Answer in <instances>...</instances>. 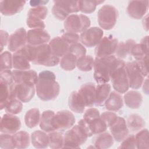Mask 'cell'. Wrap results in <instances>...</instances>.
<instances>
[{
	"label": "cell",
	"instance_id": "obj_1",
	"mask_svg": "<svg viewBox=\"0 0 149 149\" xmlns=\"http://www.w3.org/2000/svg\"><path fill=\"white\" fill-rule=\"evenodd\" d=\"M35 86L37 95L42 101L54 100L59 94V84L56 81L55 74L51 71L41 72L38 74Z\"/></svg>",
	"mask_w": 149,
	"mask_h": 149
},
{
	"label": "cell",
	"instance_id": "obj_2",
	"mask_svg": "<svg viewBox=\"0 0 149 149\" xmlns=\"http://www.w3.org/2000/svg\"><path fill=\"white\" fill-rule=\"evenodd\" d=\"M125 65L123 59L115 55L95 58L94 65V77L98 84L107 83L110 80L111 74L117 68Z\"/></svg>",
	"mask_w": 149,
	"mask_h": 149
},
{
	"label": "cell",
	"instance_id": "obj_3",
	"mask_svg": "<svg viewBox=\"0 0 149 149\" xmlns=\"http://www.w3.org/2000/svg\"><path fill=\"white\" fill-rule=\"evenodd\" d=\"M118 17L117 9L110 5H103L97 13L99 26L104 30H111L115 26Z\"/></svg>",
	"mask_w": 149,
	"mask_h": 149
},
{
	"label": "cell",
	"instance_id": "obj_4",
	"mask_svg": "<svg viewBox=\"0 0 149 149\" xmlns=\"http://www.w3.org/2000/svg\"><path fill=\"white\" fill-rule=\"evenodd\" d=\"M88 137L77 124L73 125L63 135V148H79Z\"/></svg>",
	"mask_w": 149,
	"mask_h": 149
},
{
	"label": "cell",
	"instance_id": "obj_5",
	"mask_svg": "<svg viewBox=\"0 0 149 149\" xmlns=\"http://www.w3.org/2000/svg\"><path fill=\"white\" fill-rule=\"evenodd\" d=\"M91 21L88 17L83 14L70 15L64 20V27L66 32L82 33L90 26Z\"/></svg>",
	"mask_w": 149,
	"mask_h": 149
},
{
	"label": "cell",
	"instance_id": "obj_6",
	"mask_svg": "<svg viewBox=\"0 0 149 149\" xmlns=\"http://www.w3.org/2000/svg\"><path fill=\"white\" fill-rule=\"evenodd\" d=\"M36 55L34 64L45 66H54L60 62V58L54 55L48 44L36 46Z\"/></svg>",
	"mask_w": 149,
	"mask_h": 149
},
{
	"label": "cell",
	"instance_id": "obj_7",
	"mask_svg": "<svg viewBox=\"0 0 149 149\" xmlns=\"http://www.w3.org/2000/svg\"><path fill=\"white\" fill-rule=\"evenodd\" d=\"M110 80L115 91L120 94L127 92L129 88V84L125 65L115 69L111 74Z\"/></svg>",
	"mask_w": 149,
	"mask_h": 149
},
{
	"label": "cell",
	"instance_id": "obj_8",
	"mask_svg": "<svg viewBox=\"0 0 149 149\" xmlns=\"http://www.w3.org/2000/svg\"><path fill=\"white\" fill-rule=\"evenodd\" d=\"M129 87L133 89L140 88L144 80V76L141 72L136 61L129 62L125 63Z\"/></svg>",
	"mask_w": 149,
	"mask_h": 149
},
{
	"label": "cell",
	"instance_id": "obj_9",
	"mask_svg": "<svg viewBox=\"0 0 149 149\" xmlns=\"http://www.w3.org/2000/svg\"><path fill=\"white\" fill-rule=\"evenodd\" d=\"M75 122V117L71 112L68 110H61L55 113L52 125L55 130L63 131L71 128Z\"/></svg>",
	"mask_w": 149,
	"mask_h": 149
},
{
	"label": "cell",
	"instance_id": "obj_10",
	"mask_svg": "<svg viewBox=\"0 0 149 149\" xmlns=\"http://www.w3.org/2000/svg\"><path fill=\"white\" fill-rule=\"evenodd\" d=\"M118 42V40L111 36L102 37L95 49L96 58L112 55L115 53Z\"/></svg>",
	"mask_w": 149,
	"mask_h": 149
},
{
	"label": "cell",
	"instance_id": "obj_11",
	"mask_svg": "<svg viewBox=\"0 0 149 149\" xmlns=\"http://www.w3.org/2000/svg\"><path fill=\"white\" fill-rule=\"evenodd\" d=\"M103 34L104 32L101 29L97 27H90L81 33L80 41L83 45L92 48L99 43L102 38Z\"/></svg>",
	"mask_w": 149,
	"mask_h": 149
},
{
	"label": "cell",
	"instance_id": "obj_12",
	"mask_svg": "<svg viewBox=\"0 0 149 149\" xmlns=\"http://www.w3.org/2000/svg\"><path fill=\"white\" fill-rule=\"evenodd\" d=\"M20 127V120L15 115L6 113L2 116L0 124L1 133L13 134L17 132Z\"/></svg>",
	"mask_w": 149,
	"mask_h": 149
},
{
	"label": "cell",
	"instance_id": "obj_13",
	"mask_svg": "<svg viewBox=\"0 0 149 149\" xmlns=\"http://www.w3.org/2000/svg\"><path fill=\"white\" fill-rule=\"evenodd\" d=\"M26 42L27 31L24 28L20 27L9 36L8 49L10 51L15 52L24 47Z\"/></svg>",
	"mask_w": 149,
	"mask_h": 149
},
{
	"label": "cell",
	"instance_id": "obj_14",
	"mask_svg": "<svg viewBox=\"0 0 149 149\" xmlns=\"http://www.w3.org/2000/svg\"><path fill=\"white\" fill-rule=\"evenodd\" d=\"M13 91L16 98L22 102H28L34 95L36 86L35 84L31 83H15Z\"/></svg>",
	"mask_w": 149,
	"mask_h": 149
},
{
	"label": "cell",
	"instance_id": "obj_15",
	"mask_svg": "<svg viewBox=\"0 0 149 149\" xmlns=\"http://www.w3.org/2000/svg\"><path fill=\"white\" fill-rule=\"evenodd\" d=\"M50 35L45 29H30L27 31V42L33 46L47 44L50 41Z\"/></svg>",
	"mask_w": 149,
	"mask_h": 149
},
{
	"label": "cell",
	"instance_id": "obj_16",
	"mask_svg": "<svg viewBox=\"0 0 149 149\" xmlns=\"http://www.w3.org/2000/svg\"><path fill=\"white\" fill-rule=\"evenodd\" d=\"M109 128L113 139L118 142H121L129 134V129L126 120L122 117L118 116Z\"/></svg>",
	"mask_w": 149,
	"mask_h": 149
},
{
	"label": "cell",
	"instance_id": "obj_17",
	"mask_svg": "<svg viewBox=\"0 0 149 149\" xmlns=\"http://www.w3.org/2000/svg\"><path fill=\"white\" fill-rule=\"evenodd\" d=\"M148 1H129L126 10L130 17L134 19L143 17L148 9Z\"/></svg>",
	"mask_w": 149,
	"mask_h": 149
},
{
	"label": "cell",
	"instance_id": "obj_18",
	"mask_svg": "<svg viewBox=\"0 0 149 149\" xmlns=\"http://www.w3.org/2000/svg\"><path fill=\"white\" fill-rule=\"evenodd\" d=\"M25 1L5 0L1 1V13L4 16H12L22 10Z\"/></svg>",
	"mask_w": 149,
	"mask_h": 149
},
{
	"label": "cell",
	"instance_id": "obj_19",
	"mask_svg": "<svg viewBox=\"0 0 149 149\" xmlns=\"http://www.w3.org/2000/svg\"><path fill=\"white\" fill-rule=\"evenodd\" d=\"M12 75L16 84L27 83L36 85L38 79L37 72L31 69L14 70L12 71Z\"/></svg>",
	"mask_w": 149,
	"mask_h": 149
},
{
	"label": "cell",
	"instance_id": "obj_20",
	"mask_svg": "<svg viewBox=\"0 0 149 149\" xmlns=\"http://www.w3.org/2000/svg\"><path fill=\"white\" fill-rule=\"evenodd\" d=\"M52 53L61 58L66 54L70 48V45L61 37L52 38L48 43Z\"/></svg>",
	"mask_w": 149,
	"mask_h": 149
},
{
	"label": "cell",
	"instance_id": "obj_21",
	"mask_svg": "<svg viewBox=\"0 0 149 149\" xmlns=\"http://www.w3.org/2000/svg\"><path fill=\"white\" fill-rule=\"evenodd\" d=\"M95 86L94 83L88 82L81 85L78 90L87 107H92L95 105Z\"/></svg>",
	"mask_w": 149,
	"mask_h": 149
},
{
	"label": "cell",
	"instance_id": "obj_22",
	"mask_svg": "<svg viewBox=\"0 0 149 149\" xmlns=\"http://www.w3.org/2000/svg\"><path fill=\"white\" fill-rule=\"evenodd\" d=\"M68 105L72 111L77 113H83L86 107L85 102L78 90L71 93L68 100Z\"/></svg>",
	"mask_w": 149,
	"mask_h": 149
},
{
	"label": "cell",
	"instance_id": "obj_23",
	"mask_svg": "<svg viewBox=\"0 0 149 149\" xmlns=\"http://www.w3.org/2000/svg\"><path fill=\"white\" fill-rule=\"evenodd\" d=\"M104 104L105 108L109 111L116 112L123 107V99L120 93L116 91H112L105 101Z\"/></svg>",
	"mask_w": 149,
	"mask_h": 149
},
{
	"label": "cell",
	"instance_id": "obj_24",
	"mask_svg": "<svg viewBox=\"0 0 149 149\" xmlns=\"http://www.w3.org/2000/svg\"><path fill=\"white\" fill-rule=\"evenodd\" d=\"M123 99L126 105L132 109L139 108L143 102V96L141 94L134 90L126 92Z\"/></svg>",
	"mask_w": 149,
	"mask_h": 149
},
{
	"label": "cell",
	"instance_id": "obj_25",
	"mask_svg": "<svg viewBox=\"0 0 149 149\" xmlns=\"http://www.w3.org/2000/svg\"><path fill=\"white\" fill-rule=\"evenodd\" d=\"M111 86L108 83L98 84L95 86V105L101 106L108 97L111 93Z\"/></svg>",
	"mask_w": 149,
	"mask_h": 149
},
{
	"label": "cell",
	"instance_id": "obj_26",
	"mask_svg": "<svg viewBox=\"0 0 149 149\" xmlns=\"http://www.w3.org/2000/svg\"><path fill=\"white\" fill-rule=\"evenodd\" d=\"M31 142L36 148H45L49 146V139L45 132L36 130L31 134Z\"/></svg>",
	"mask_w": 149,
	"mask_h": 149
},
{
	"label": "cell",
	"instance_id": "obj_27",
	"mask_svg": "<svg viewBox=\"0 0 149 149\" xmlns=\"http://www.w3.org/2000/svg\"><path fill=\"white\" fill-rule=\"evenodd\" d=\"M136 41L132 39H129L126 41H122L118 42L115 51V56L120 59H125L130 55L131 49Z\"/></svg>",
	"mask_w": 149,
	"mask_h": 149
},
{
	"label": "cell",
	"instance_id": "obj_28",
	"mask_svg": "<svg viewBox=\"0 0 149 149\" xmlns=\"http://www.w3.org/2000/svg\"><path fill=\"white\" fill-rule=\"evenodd\" d=\"M113 144V138L108 132H103L98 134L94 140V147L99 149H107Z\"/></svg>",
	"mask_w": 149,
	"mask_h": 149
},
{
	"label": "cell",
	"instance_id": "obj_29",
	"mask_svg": "<svg viewBox=\"0 0 149 149\" xmlns=\"http://www.w3.org/2000/svg\"><path fill=\"white\" fill-rule=\"evenodd\" d=\"M55 113L51 110L44 111L42 112L39 123L40 127L42 130L47 133L55 131L52 125V120Z\"/></svg>",
	"mask_w": 149,
	"mask_h": 149
},
{
	"label": "cell",
	"instance_id": "obj_30",
	"mask_svg": "<svg viewBox=\"0 0 149 149\" xmlns=\"http://www.w3.org/2000/svg\"><path fill=\"white\" fill-rule=\"evenodd\" d=\"M54 3L59 6L69 15L80 11V1L56 0L54 1Z\"/></svg>",
	"mask_w": 149,
	"mask_h": 149
},
{
	"label": "cell",
	"instance_id": "obj_31",
	"mask_svg": "<svg viewBox=\"0 0 149 149\" xmlns=\"http://www.w3.org/2000/svg\"><path fill=\"white\" fill-rule=\"evenodd\" d=\"M30 62L18 50L13 54V68L16 70H29Z\"/></svg>",
	"mask_w": 149,
	"mask_h": 149
},
{
	"label": "cell",
	"instance_id": "obj_32",
	"mask_svg": "<svg viewBox=\"0 0 149 149\" xmlns=\"http://www.w3.org/2000/svg\"><path fill=\"white\" fill-rule=\"evenodd\" d=\"M13 137L16 148L24 149L29 146L31 137L27 132L18 131L13 134Z\"/></svg>",
	"mask_w": 149,
	"mask_h": 149
},
{
	"label": "cell",
	"instance_id": "obj_33",
	"mask_svg": "<svg viewBox=\"0 0 149 149\" xmlns=\"http://www.w3.org/2000/svg\"><path fill=\"white\" fill-rule=\"evenodd\" d=\"M40 112L38 108H31L24 115V122L27 127L33 128L37 126L40 121Z\"/></svg>",
	"mask_w": 149,
	"mask_h": 149
},
{
	"label": "cell",
	"instance_id": "obj_34",
	"mask_svg": "<svg viewBox=\"0 0 149 149\" xmlns=\"http://www.w3.org/2000/svg\"><path fill=\"white\" fill-rule=\"evenodd\" d=\"M129 130L136 132L141 130L145 125L144 119L137 114H132L126 121Z\"/></svg>",
	"mask_w": 149,
	"mask_h": 149
},
{
	"label": "cell",
	"instance_id": "obj_35",
	"mask_svg": "<svg viewBox=\"0 0 149 149\" xmlns=\"http://www.w3.org/2000/svg\"><path fill=\"white\" fill-rule=\"evenodd\" d=\"M77 59L78 58L74 55L68 52L60 59V66L65 70H72L76 67Z\"/></svg>",
	"mask_w": 149,
	"mask_h": 149
},
{
	"label": "cell",
	"instance_id": "obj_36",
	"mask_svg": "<svg viewBox=\"0 0 149 149\" xmlns=\"http://www.w3.org/2000/svg\"><path fill=\"white\" fill-rule=\"evenodd\" d=\"M94 61L92 56L85 55L77 59L76 66L81 71H91L94 68Z\"/></svg>",
	"mask_w": 149,
	"mask_h": 149
},
{
	"label": "cell",
	"instance_id": "obj_37",
	"mask_svg": "<svg viewBox=\"0 0 149 149\" xmlns=\"http://www.w3.org/2000/svg\"><path fill=\"white\" fill-rule=\"evenodd\" d=\"M49 139V146L51 148L57 149L63 148V135L57 130L52 131L48 134Z\"/></svg>",
	"mask_w": 149,
	"mask_h": 149
},
{
	"label": "cell",
	"instance_id": "obj_38",
	"mask_svg": "<svg viewBox=\"0 0 149 149\" xmlns=\"http://www.w3.org/2000/svg\"><path fill=\"white\" fill-rule=\"evenodd\" d=\"M86 122L88 123L89 125L90 130L93 135L103 133L105 132L108 128L107 124L101 118L100 116L91 121H90V122L86 121Z\"/></svg>",
	"mask_w": 149,
	"mask_h": 149
},
{
	"label": "cell",
	"instance_id": "obj_39",
	"mask_svg": "<svg viewBox=\"0 0 149 149\" xmlns=\"http://www.w3.org/2000/svg\"><path fill=\"white\" fill-rule=\"evenodd\" d=\"M137 148H148V130L147 129L140 130L135 135Z\"/></svg>",
	"mask_w": 149,
	"mask_h": 149
},
{
	"label": "cell",
	"instance_id": "obj_40",
	"mask_svg": "<svg viewBox=\"0 0 149 149\" xmlns=\"http://www.w3.org/2000/svg\"><path fill=\"white\" fill-rule=\"evenodd\" d=\"M22 109V102L17 98H13L10 99L5 108V110L6 113L13 115L20 113Z\"/></svg>",
	"mask_w": 149,
	"mask_h": 149
},
{
	"label": "cell",
	"instance_id": "obj_41",
	"mask_svg": "<svg viewBox=\"0 0 149 149\" xmlns=\"http://www.w3.org/2000/svg\"><path fill=\"white\" fill-rule=\"evenodd\" d=\"M104 1H80V11L84 13L93 12L98 5L103 3Z\"/></svg>",
	"mask_w": 149,
	"mask_h": 149
},
{
	"label": "cell",
	"instance_id": "obj_42",
	"mask_svg": "<svg viewBox=\"0 0 149 149\" xmlns=\"http://www.w3.org/2000/svg\"><path fill=\"white\" fill-rule=\"evenodd\" d=\"M13 68V55L8 51L1 52V71L10 70Z\"/></svg>",
	"mask_w": 149,
	"mask_h": 149
},
{
	"label": "cell",
	"instance_id": "obj_43",
	"mask_svg": "<svg viewBox=\"0 0 149 149\" xmlns=\"http://www.w3.org/2000/svg\"><path fill=\"white\" fill-rule=\"evenodd\" d=\"M0 147L3 149L16 148L13 134L1 133L0 136Z\"/></svg>",
	"mask_w": 149,
	"mask_h": 149
},
{
	"label": "cell",
	"instance_id": "obj_44",
	"mask_svg": "<svg viewBox=\"0 0 149 149\" xmlns=\"http://www.w3.org/2000/svg\"><path fill=\"white\" fill-rule=\"evenodd\" d=\"M47 8L45 6H40L30 8L27 13V16L36 17L43 20L47 17Z\"/></svg>",
	"mask_w": 149,
	"mask_h": 149
},
{
	"label": "cell",
	"instance_id": "obj_45",
	"mask_svg": "<svg viewBox=\"0 0 149 149\" xmlns=\"http://www.w3.org/2000/svg\"><path fill=\"white\" fill-rule=\"evenodd\" d=\"M130 55H132L136 61H138L143 59L144 57L148 56V54L145 52L140 44H137L136 42L132 48Z\"/></svg>",
	"mask_w": 149,
	"mask_h": 149
},
{
	"label": "cell",
	"instance_id": "obj_46",
	"mask_svg": "<svg viewBox=\"0 0 149 149\" xmlns=\"http://www.w3.org/2000/svg\"><path fill=\"white\" fill-rule=\"evenodd\" d=\"M27 26L31 28V29H44L45 27V24L44 22V21L41 19L31 17V16H28L26 20Z\"/></svg>",
	"mask_w": 149,
	"mask_h": 149
},
{
	"label": "cell",
	"instance_id": "obj_47",
	"mask_svg": "<svg viewBox=\"0 0 149 149\" xmlns=\"http://www.w3.org/2000/svg\"><path fill=\"white\" fill-rule=\"evenodd\" d=\"M86 49L82 44L77 42L70 46L69 52L74 55L77 58L85 55L86 54Z\"/></svg>",
	"mask_w": 149,
	"mask_h": 149
},
{
	"label": "cell",
	"instance_id": "obj_48",
	"mask_svg": "<svg viewBox=\"0 0 149 149\" xmlns=\"http://www.w3.org/2000/svg\"><path fill=\"white\" fill-rule=\"evenodd\" d=\"M118 148H137L135 136L130 134L121 141Z\"/></svg>",
	"mask_w": 149,
	"mask_h": 149
},
{
	"label": "cell",
	"instance_id": "obj_49",
	"mask_svg": "<svg viewBox=\"0 0 149 149\" xmlns=\"http://www.w3.org/2000/svg\"><path fill=\"white\" fill-rule=\"evenodd\" d=\"M100 116L99 111L95 108H90L84 113L83 119L87 122L91 121Z\"/></svg>",
	"mask_w": 149,
	"mask_h": 149
},
{
	"label": "cell",
	"instance_id": "obj_50",
	"mask_svg": "<svg viewBox=\"0 0 149 149\" xmlns=\"http://www.w3.org/2000/svg\"><path fill=\"white\" fill-rule=\"evenodd\" d=\"M61 37L63 38L70 45L77 42H79L80 41V36L76 33L66 32L62 34Z\"/></svg>",
	"mask_w": 149,
	"mask_h": 149
},
{
	"label": "cell",
	"instance_id": "obj_51",
	"mask_svg": "<svg viewBox=\"0 0 149 149\" xmlns=\"http://www.w3.org/2000/svg\"><path fill=\"white\" fill-rule=\"evenodd\" d=\"M100 117L105 122L108 127H109L116 120L118 115L112 111H108L102 113L101 115H100Z\"/></svg>",
	"mask_w": 149,
	"mask_h": 149
},
{
	"label": "cell",
	"instance_id": "obj_52",
	"mask_svg": "<svg viewBox=\"0 0 149 149\" xmlns=\"http://www.w3.org/2000/svg\"><path fill=\"white\" fill-rule=\"evenodd\" d=\"M141 72L143 73L144 77H147L148 74V56L144 57L140 61H136Z\"/></svg>",
	"mask_w": 149,
	"mask_h": 149
},
{
	"label": "cell",
	"instance_id": "obj_53",
	"mask_svg": "<svg viewBox=\"0 0 149 149\" xmlns=\"http://www.w3.org/2000/svg\"><path fill=\"white\" fill-rule=\"evenodd\" d=\"M9 36L8 33L3 30H0V40H1V52H2L3 47L8 44Z\"/></svg>",
	"mask_w": 149,
	"mask_h": 149
},
{
	"label": "cell",
	"instance_id": "obj_54",
	"mask_svg": "<svg viewBox=\"0 0 149 149\" xmlns=\"http://www.w3.org/2000/svg\"><path fill=\"white\" fill-rule=\"evenodd\" d=\"M143 50L145 51V52L148 54V36H146L144 37L142 40H141L140 43H139Z\"/></svg>",
	"mask_w": 149,
	"mask_h": 149
},
{
	"label": "cell",
	"instance_id": "obj_55",
	"mask_svg": "<svg viewBox=\"0 0 149 149\" xmlns=\"http://www.w3.org/2000/svg\"><path fill=\"white\" fill-rule=\"evenodd\" d=\"M48 2V1H30V4L33 8L40 6H44V5H45Z\"/></svg>",
	"mask_w": 149,
	"mask_h": 149
},
{
	"label": "cell",
	"instance_id": "obj_56",
	"mask_svg": "<svg viewBox=\"0 0 149 149\" xmlns=\"http://www.w3.org/2000/svg\"><path fill=\"white\" fill-rule=\"evenodd\" d=\"M142 86H143V92L145 94H148V78H147L146 80H144Z\"/></svg>",
	"mask_w": 149,
	"mask_h": 149
},
{
	"label": "cell",
	"instance_id": "obj_57",
	"mask_svg": "<svg viewBox=\"0 0 149 149\" xmlns=\"http://www.w3.org/2000/svg\"><path fill=\"white\" fill-rule=\"evenodd\" d=\"M143 25L144 27V29H146V31H148V15H147L146 16H144L143 19Z\"/></svg>",
	"mask_w": 149,
	"mask_h": 149
}]
</instances>
